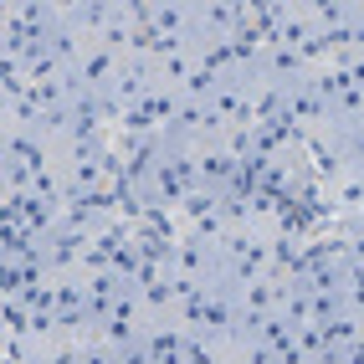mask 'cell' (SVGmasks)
<instances>
[{
	"label": "cell",
	"instance_id": "cell-1",
	"mask_svg": "<svg viewBox=\"0 0 364 364\" xmlns=\"http://www.w3.org/2000/svg\"><path fill=\"white\" fill-rule=\"evenodd\" d=\"M185 344H190V338H185L175 323H159L149 338H144V349L154 354V364H180V359H185Z\"/></svg>",
	"mask_w": 364,
	"mask_h": 364
},
{
	"label": "cell",
	"instance_id": "cell-2",
	"mask_svg": "<svg viewBox=\"0 0 364 364\" xmlns=\"http://www.w3.org/2000/svg\"><path fill=\"white\" fill-rule=\"evenodd\" d=\"M344 308L354 313V318H364V267H344Z\"/></svg>",
	"mask_w": 364,
	"mask_h": 364
},
{
	"label": "cell",
	"instance_id": "cell-3",
	"mask_svg": "<svg viewBox=\"0 0 364 364\" xmlns=\"http://www.w3.org/2000/svg\"><path fill=\"white\" fill-rule=\"evenodd\" d=\"M344 364H364V338H354V344L344 349Z\"/></svg>",
	"mask_w": 364,
	"mask_h": 364
}]
</instances>
